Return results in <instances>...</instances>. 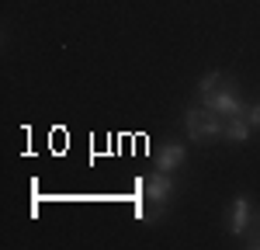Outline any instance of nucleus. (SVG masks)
Returning <instances> with one entry per match:
<instances>
[{
	"label": "nucleus",
	"instance_id": "obj_5",
	"mask_svg": "<svg viewBox=\"0 0 260 250\" xmlns=\"http://www.w3.org/2000/svg\"><path fill=\"white\" fill-rule=\"evenodd\" d=\"M184 157H187V149L180 143H167V146H160L156 149V170H177L180 164H184Z\"/></svg>",
	"mask_w": 260,
	"mask_h": 250
},
{
	"label": "nucleus",
	"instance_id": "obj_1",
	"mask_svg": "<svg viewBox=\"0 0 260 250\" xmlns=\"http://www.w3.org/2000/svg\"><path fill=\"white\" fill-rule=\"evenodd\" d=\"M184 129H187L191 139L208 143V139L225 136V115L212 111L208 104H201V108H187V115H184Z\"/></svg>",
	"mask_w": 260,
	"mask_h": 250
},
{
	"label": "nucleus",
	"instance_id": "obj_3",
	"mask_svg": "<svg viewBox=\"0 0 260 250\" xmlns=\"http://www.w3.org/2000/svg\"><path fill=\"white\" fill-rule=\"evenodd\" d=\"M250 223H253V205H250L246 195H236L233 205L225 208V229L233 236H246L250 233Z\"/></svg>",
	"mask_w": 260,
	"mask_h": 250
},
{
	"label": "nucleus",
	"instance_id": "obj_6",
	"mask_svg": "<svg viewBox=\"0 0 260 250\" xmlns=\"http://www.w3.org/2000/svg\"><path fill=\"white\" fill-rule=\"evenodd\" d=\"M250 129H253V125L246 122L243 115H229V118H225V139H233V143H246V139H250Z\"/></svg>",
	"mask_w": 260,
	"mask_h": 250
},
{
	"label": "nucleus",
	"instance_id": "obj_4",
	"mask_svg": "<svg viewBox=\"0 0 260 250\" xmlns=\"http://www.w3.org/2000/svg\"><path fill=\"white\" fill-rule=\"evenodd\" d=\"M229 87H236L233 83V77H225V73H219V70H208L205 77H201V83H198V101H215L219 94H225Z\"/></svg>",
	"mask_w": 260,
	"mask_h": 250
},
{
	"label": "nucleus",
	"instance_id": "obj_8",
	"mask_svg": "<svg viewBox=\"0 0 260 250\" xmlns=\"http://www.w3.org/2000/svg\"><path fill=\"white\" fill-rule=\"evenodd\" d=\"M253 247H260V236H257V240H253Z\"/></svg>",
	"mask_w": 260,
	"mask_h": 250
},
{
	"label": "nucleus",
	"instance_id": "obj_2",
	"mask_svg": "<svg viewBox=\"0 0 260 250\" xmlns=\"http://www.w3.org/2000/svg\"><path fill=\"white\" fill-rule=\"evenodd\" d=\"M139 188H142V195L149 198V219H156V212H163L167 198L174 195V177H170L167 170H156V174L142 177Z\"/></svg>",
	"mask_w": 260,
	"mask_h": 250
},
{
	"label": "nucleus",
	"instance_id": "obj_7",
	"mask_svg": "<svg viewBox=\"0 0 260 250\" xmlns=\"http://www.w3.org/2000/svg\"><path fill=\"white\" fill-rule=\"evenodd\" d=\"M240 115H243V118H246L250 125H253V129H257V125H260V104H246V101H243Z\"/></svg>",
	"mask_w": 260,
	"mask_h": 250
}]
</instances>
